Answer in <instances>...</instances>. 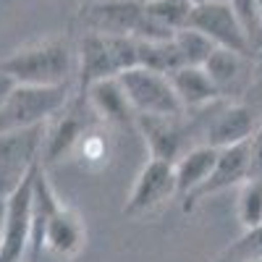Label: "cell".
Returning <instances> with one entry per match:
<instances>
[{
  "mask_svg": "<svg viewBox=\"0 0 262 262\" xmlns=\"http://www.w3.org/2000/svg\"><path fill=\"white\" fill-rule=\"evenodd\" d=\"M76 63V50L66 37H45L13 50L0 60V74L11 76L16 84L58 86L69 84Z\"/></svg>",
  "mask_w": 262,
  "mask_h": 262,
  "instance_id": "1",
  "label": "cell"
},
{
  "mask_svg": "<svg viewBox=\"0 0 262 262\" xmlns=\"http://www.w3.org/2000/svg\"><path fill=\"white\" fill-rule=\"evenodd\" d=\"M79 24L84 32L139 39H173L176 34L144 11V0H81Z\"/></svg>",
  "mask_w": 262,
  "mask_h": 262,
  "instance_id": "2",
  "label": "cell"
},
{
  "mask_svg": "<svg viewBox=\"0 0 262 262\" xmlns=\"http://www.w3.org/2000/svg\"><path fill=\"white\" fill-rule=\"evenodd\" d=\"M139 37L84 32L76 45L79 55V90H86L92 81L118 76L126 69L139 66Z\"/></svg>",
  "mask_w": 262,
  "mask_h": 262,
  "instance_id": "3",
  "label": "cell"
},
{
  "mask_svg": "<svg viewBox=\"0 0 262 262\" xmlns=\"http://www.w3.org/2000/svg\"><path fill=\"white\" fill-rule=\"evenodd\" d=\"M66 102H69V84L58 86L13 84L8 95L0 100V134L45 123Z\"/></svg>",
  "mask_w": 262,
  "mask_h": 262,
  "instance_id": "4",
  "label": "cell"
},
{
  "mask_svg": "<svg viewBox=\"0 0 262 262\" xmlns=\"http://www.w3.org/2000/svg\"><path fill=\"white\" fill-rule=\"evenodd\" d=\"M42 147H45V123L0 134V200H6L42 163Z\"/></svg>",
  "mask_w": 262,
  "mask_h": 262,
  "instance_id": "5",
  "label": "cell"
},
{
  "mask_svg": "<svg viewBox=\"0 0 262 262\" xmlns=\"http://www.w3.org/2000/svg\"><path fill=\"white\" fill-rule=\"evenodd\" d=\"M126 97L134 105L137 116H184V105L173 90L168 74L134 66L118 74Z\"/></svg>",
  "mask_w": 262,
  "mask_h": 262,
  "instance_id": "6",
  "label": "cell"
},
{
  "mask_svg": "<svg viewBox=\"0 0 262 262\" xmlns=\"http://www.w3.org/2000/svg\"><path fill=\"white\" fill-rule=\"evenodd\" d=\"M186 27L210 37L217 48H228L247 58L254 53L249 45V37H247L244 27L238 24L228 0H200V3H194Z\"/></svg>",
  "mask_w": 262,
  "mask_h": 262,
  "instance_id": "7",
  "label": "cell"
},
{
  "mask_svg": "<svg viewBox=\"0 0 262 262\" xmlns=\"http://www.w3.org/2000/svg\"><path fill=\"white\" fill-rule=\"evenodd\" d=\"M37 170V168H34ZM34 170L6 196L0 262H21L32 244V181Z\"/></svg>",
  "mask_w": 262,
  "mask_h": 262,
  "instance_id": "8",
  "label": "cell"
},
{
  "mask_svg": "<svg viewBox=\"0 0 262 262\" xmlns=\"http://www.w3.org/2000/svg\"><path fill=\"white\" fill-rule=\"evenodd\" d=\"M173 196H179L173 163L149 158L142 165L134 186H131V194L123 205V215L126 217H142L152 210H158L160 205H165L168 200H173Z\"/></svg>",
  "mask_w": 262,
  "mask_h": 262,
  "instance_id": "9",
  "label": "cell"
},
{
  "mask_svg": "<svg viewBox=\"0 0 262 262\" xmlns=\"http://www.w3.org/2000/svg\"><path fill=\"white\" fill-rule=\"evenodd\" d=\"M92 116V107L86 102L84 95H79V102H66L60 111L55 113L53 126H45V147H42V165H53L63 158H71L74 149L81 139V134L90 128L97 118Z\"/></svg>",
  "mask_w": 262,
  "mask_h": 262,
  "instance_id": "10",
  "label": "cell"
},
{
  "mask_svg": "<svg viewBox=\"0 0 262 262\" xmlns=\"http://www.w3.org/2000/svg\"><path fill=\"white\" fill-rule=\"evenodd\" d=\"M247 163H249V149L247 142L242 144H231L217 149V160L210 170V176L202 181L200 189H194L189 196H184V212H191L200 202H205L210 194L226 191L231 186H238L247 181Z\"/></svg>",
  "mask_w": 262,
  "mask_h": 262,
  "instance_id": "11",
  "label": "cell"
},
{
  "mask_svg": "<svg viewBox=\"0 0 262 262\" xmlns=\"http://www.w3.org/2000/svg\"><path fill=\"white\" fill-rule=\"evenodd\" d=\"M86 244V228H84V221L79 217V212L69 205H58L48 223H45V231H42V242H39V252L45 249L50 252L53 257L63 259V262H71L81 254Z\"/></svg>",
  "mask_w": 262,
  "mask_h": 262,
  "instance_id": "12",
  "label": "cell"
},
{
  "mask_svg": "<svg viewBox=\"0 0 262 262\" xmlns=\"http://www.w3.org/2000/svg\"><path fill=\"white\" fill-rule=\"evenodd\" d=\"M81 95L90 102L92 113L105 126H121V128H137V111L131 100L126 97L118 76H107L100 81H92Z\"/></svg>",
  "mask_w": 262,
  "mask_h": 262,
  "instance_id": "13",
  "label": "cell"
},
{
  "mask_svg": "<svg viewBox=\"0 0 262 262\" xmlns=\"http://www.w3.org/2000/svg\"><path fill=\"white\" fill-rule=\"evenodd\" d=\"M181 116H137V128L142 131L149 158L176 163L184 155V128L179 126Z\"/></svg>",
  "mask_w": 262,
  "mask_h": 262,
  "instance_id": "14",
  "label": "cell"
},
{
  "mask_svg": "<svg viewBox=\"0 0 262 262\" xmlns=\"http://www.w3.org/2000/svg\"><path fill=\"white\" fill-rule=\"evenodd\" d=\"M257 128H259V121L249 105H228L226 111H221L212 118L205 144L217 147V149L231 147V144H242V142H249V137Z\"/></svg>",
  "mask_w": 262,
  "mask_h": 262,
  "instance_id": "15",
  "label": "cell"
},
{
  "mask_svg": "<svg viewBox=\"0 0 262 262\" xmlns=\"http://www.w3.org/2000/svg\"><path fill=\"white\" fill-rule=\"evenodd\" d=\"M173 90H176L184 111L189 107H202L210 105L212 100L221 97V90L215 86V81L210 79V74L202 69V66H179L168 74Z\"/></svg>",
  "mask_w": 262,
  "mask_h": 262,
  "instance_id": "16",
  "label": "cell"
},
{
  "mask_svg": "<svg viewBox=\"0 0 262 262\" xmlns=\"http://www.w3.org/2000/svg\"><path fill=\"white\" fill-rule=\"evenodd\" d=\"M217 160V147L210 144H200L186 149L184 155L173 163V170H176V189L179 196H189L194 189H200L202 181L210 176V170Z\"/></svg>",
  "mask_w": 262,
  "mask_h": 262,
  "instance_id": "17",
  "label": "cell"
},
{
  "mask_svg": "<svg viewBox=\"0 0 262 262\" xmlns=\"http://www.w3.org/2000/svg\"><path fill=\"white\" fill-rule=\"evenodd\" d=\"M111 155H113V139H111V134H107V126L95 121L81 134V139H79L71 158H76V163L81 168L97 170V168L111 163Z\"/></svg>",
  "mask_w": 262,
  "mask_h": 262,
  "instance_id": "18",
  "label": "cell"
},
{
  "mask_svg": "<svg viewBox=\"0 0 262 262\" xmlns=\"http://www.w3.org/2000/svg\"><path fill=\"white\" fill-rule=\"evenodd\" d=\"M244 60H247V55H238L228 48H215L210 53V58L202 63V69L210 74V79L215 81V86L223 95L231 86H236V81L244 76Z\"/></svg>",
  "mask_w": 262,
  "mask_h": 262,
  "instance_id": "19",
  "label": "cell"
},
{
  "mask_svg": "<svg viewBox=\"0 0 262 262\" xmlns=\"http://www.w3.org/2000/svg\"><path fill=\"white\" fill-rule=\"evenodd\" d=\"M173 42H176L184 66H202L210 58V53L217 48L210 37H205L202 32H196L191 27L179 29L176 34H173Z\"/></svg>",
  "mask_w": 262,
  "mask_h": 262,
  "instance_id": "20",
  "label": "cell"
},
{
  "mask_svg": "<svg viewBox=\"0 0 262 262\" xmlns=\"http://www.w3.org/2000/svg\"><path fill=\"white\" fill-rule=\"evenodd\" d=\"M191 8H194V0H144V11L173 32L186 27Z\"/></svg>",
  "mask_w": 262,
  "mask_h": 262,
  "instance_id": "21",
  "label": "cell"
},
{
  "mask_svg": "<svg viewBox=\"0 0 262 262\" xmlns=\"http://www.w3.org/2000/svg\"><path fill=\"white\" fill-rule=\"evenodd\" d=\"M236 215L242 221L244 231L262 226V181H242L238 184V200H236Z\"/></svg>",
  "mask_w": 262,
  "mask_h": 262,
  "instance_id": "22",
  "label": "cell"
},
{
  "mask_svg": "<svg viewBox=\"0 0 262 262\" xmlns=\"http://www.w3.org/2000/svg\"><path fill=\"white\" fill-rule=\"evenodd\" d=\"M257 257H262V226L247 228V233L233 247H228L215 262H249Z\"/></svg>",
  "mask_w": 262,
  "mask_h": 262,
  "instance_id": "23",
  "label": "cell"
},
{
  "mask_svg": "<svg viewBox=\"0 0 262 262\" xmlns=\"http://www.w3.org/2000/svg\"><path fill=\"white\" fill-rule=\"evenodd\" d=\"M228 3H231V8L238 18V24L244 27L252 50H257L262 45V18H259L257 0H228Z\"/></svg>",
  "mask_w": 262,
  "mask_h": 262,
  "instance_id": "24",
  "label": "cell"
},
{
  "mask_svg": "<svg viewBox=\"0 0 262 262\" xmlns=\"http://www.w3.org/2000/svg\"><path fill=\"white\" fill-rule=\"evenodd\" d=\"M249 149V163H247V179L262 181V123L247 142Z\"/></svg>",
  "mask_w": 262,
  "mask_h": 262,
  "instance_id": "25",
  "label": "cell"
},
{
  "mask_svg": "<svg viewBox=\"0 0 262 262\" xmlns=\"http://www.w3.org/2000/svg\"><path fill=\"white\" fill-rule=\"evenodd\" d=\"M3 217H6V200H0V238H3Z\"/></svg>",
  "mask_w": 262,
  "mask_h": 262,
  "instance_id": "26",
  "label": "cell"
},
{
  "mask_svg": "<svg viewBox=\"0 0 262 262\" xmlns=\"http://www.w3.org/2000/svg\"><path fill=\"white\" fill-rule=\"evenodd\" d=\"M257 6H259V18H262V0H257Z\"/></svg>",
  "mask_w": 262,
  "mask_h": 262,
  "instance_id": "27",
  "label": "cell"
},
{
  "mask_svg": "<svg viewBox=\"0 0 262 262\" xmlns=\"http://www.w3.org/2000/svg\"><path fill=\"white\" fill-rule=\"evenodd\" d=\"M249 262H262V257H257V259H249Z\"/></svg>",
  "mask_w": 262,
  "mask_h": 262,
  "instance_id": "28",
  "label": "cell"
},
{
  "mask_svg": "<svg viewBox=\"0 0 262 262\" xmlns=\"http://www.w3.org/2000/svg\"><path fill=\"white\" fill-rule=\"evenodd\" d=\"M194 3H200V0H194Z\"/></svg>",
  "mask_w": 262,
  "mask_h": 262,
  "instance_id": "29",
  "label": "cell"
}]
</instances>
